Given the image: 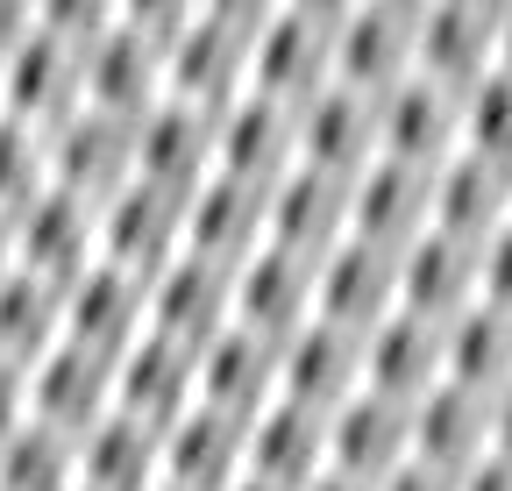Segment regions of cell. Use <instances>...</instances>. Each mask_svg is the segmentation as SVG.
Returning <instances> with one entry per match:
<instances>
[{
  "mask_svg": "<svg viewBox=\"0 0 512 491\" xmlns=\"http://www.w3.org/2000/svg\"><path fill=\"white\" fill-rule=\"evenodd\" d=\"M114 406L164 435L185 406H200V349H185V342H171L157 328L143 342H128L114 356Z\"/></svg>",
  "mask_w": 512,
  "mask_h": 491,
  "instance_id": "obj_16",
  "label": "cell"
},
{
  "mask_svg": "<svg viewBox=\"0 0 512 491\" xmlns=\"http://www.w3.org/2000/svg\"><path fill=\"white\" fill-rule=\"evenodd\" d=\"M299 164V114L271 93L242 86L221 114H214V171L249 178V186H278V178Z\"/></svg>",
  "mask_w": 512,
  "mask_h": 491,
  "instance_id": "obj_5",
  "label": "cell"
},
{
  "mask_svg": "<svg viewBox=\"0 0 512 491\" xmlns=\"http://www.w3.org/2000/svg\"><path fill=\"white\" fill-rule=\"evenodd\" d=\"M463 150L512 164V65H491L463 93Z\"/></svg>",
  "mask_w": 512,
  "mask_h": 491,
  "instance_id": "obj_34",
  "label": "cell"
},
{
  "mask_svg": "<svg viewBox=\"0 0 512 491\" xmlns=\"http://www.w3.org/2000/svg\"><path fill=\"white\" fill-rule=\"evenodd\" d=\"M264 242H271V193L264 186L214 171L185 193V250H200V257L235 271L242 257L264 250Z\"/></svg>",
  "mask_w": 512,
  "mask_h": 491,
  "instance_id": "obj_17",
  "label": "cell"
},
{
  "mask_svg": "<svg viewBox=\"0 0 512 491\" xmlns=\"http://www.w3.org/2000/svg\"><path fill=\"white\" fill-rule=\"evenodd\" d=\"M64 342V285L36 278V271H8L0 278V356L36 363Z\"/></svg>",
  "mask_w": 512,
  "mask_h": 491,
  "instance_id": "obj_32",
  "label": "cell"
},
{
  "mask_svg": "<svg viewBox=\"0 0 512 491\" xmlns=\"http://www.w3.org/2000/svg\"><path fill=\"white\" fill-rule=\"evenodd\" d=\"M185 250V193H164L150 178H128L114 200H100V257L157 278Z\"/></svg>",
  "mask_w": 512,
  "mask_h": 491,
  "instance_id": "obj_7",
  "label": "cell"
},
{
  "mask_svg": "<svg viewBox=\"0 0 512 491\" xmlns=\"http://www.w3.org/2000/svg\"><path fill=\"white\" fill-rule=\"evenodd\" d=\"M328 470V413H313L299 399H271L249 420V477H264L278 491H299Z\"/></svg>",
  "mask_w": 512,
  "mask_h": 491,
  "instance_id": "obj_27",
  "label": "cell"
},
{
  "mask_svg": "<svg viewBox=\"0 0 512 491\" xmlns=\"http://www.w3.org/2000/svg\"><path fill=\"white\" fill-rule=\"evenodd\" d=\"M512 221V164L456 150L434 171V228L463 235V242H491Z\"/></svg>",
  "mask_w": 512,
  "mask_h": 491,
  "instance_id": "obj_29",
  "label": "cell"
},
{
  "mask_svg": "<svg viewBox=\"0 0 512 491\" xmlns=\"http://www.w3.org/2000/svg\"><path fill=\"white\" fill-rule=\"evenodd\" d=\"M491 449H498V456H512V385H505V392H491Z\"/></svg>",
  "mask_w": 512,
  "mask_h": 491,
  "instance_id": "obj_40",
  "label": "cell"
},
{
  "mask_svg": "<svg viewBox=\"0 0 512 491\" xmlns=\"http://www.w3.org/2000/svg\"><path fill=\"white\" fill-rule=\"evenodd\" d=\"M50 186V150H43V129H29V121L0 114V214H22L36 193Z\"/></svg>",
  "mask_w": 512,
  "mask_h": 491,
  "instance_id": "obj_35",
  "label": "cell"
},
{
  "mask_svg": "<svg viewBox=\"0 0 512 491\" xmlns=\"http://www.w3.org/2000/svg\"><path fill=\"white\" fill-rule=\"evenodd\" d=\"M200 399L221 406V413H235V420H256L278 399V342L242 328V321H228L200 349Z\"/></svg>",
  "mask_w": 512,
  "mask_h": 491,
  "instance_id": "obj_25",
  "label": "cell"
},
{
  "mask_svg": "<svg viewBox=\"0 0 512 491\" xmlns=\"http://www.w3.org/2000/svg\"><path fill=\"white\" fill-rule=\"evenodd\" d=\"M434 228V171L377 157L363 178H349V235L384 242V250H406L413 235Z\"/></svg>",
  "mask_w": 512,
  "mask_h": 491,
  "instance_id": "obj_20",
  "label": "cell"
},
{
  "mask_svg": "<svg viewBox=\"0 0 512 491\" xmlns=\"http://www.w3.org/2000/svg\"><path fill=\"white\" fill-rule=\"evenodd\" d=\"M413 456L448 477H463L477 456H491V392L441 378L427 399H413Z\"/></svg>",
  "mask_w": 512,
  "mask_h": 491,
  "instance_id": "obj_28",
  "label": "cell"
},
{
  "mask_svg": "<svg viewBox=\"0 0 512 491\" xmlns=\"http://www.w3.org/2000/svg\"><path fill=\"white\" fill-rule=\"evenodd\" d=\"M22 420H29V363L0 356V435L22 427Z\"/></svg>",
  "mask_w": 512,
  "mask_h": 491,
  "instance_id": "obj_37",
  "label": "cell"
},
{
  "mask_svg": "<svg viewBox=\"0 0 512 491\" xmlns=\"http://www.w3.org/2000/svg\"><path fill=\"white\" fill-rule=\"evenodd\" d=\"M292 114H299V164H313V171L363 178L384 157V143H377V100L356 93V86H342V79H328L313 100H299Z\"/></svg>",
  "mask_w": 512,
  "mask_h": 491,
  "instance_id": "obj_13",
  "label": "cell"
},
{
  "mask_svg": "<svg viewBox=\"0 0 512 491\" xmlns=\"http://www.w3.org/2000/svg\"><path fill=\"white\" fill-rule=\"evenodd\" d=\"M299 491H370V484H356V477H342V470H320V477L299 484Z\"/></svg>",
  "mask_w": 512,
  "mask_h": 491,
  "instance_id": "obj_41",
  "label": "cell"
},
{
  "mask_svg": "<svg viewBox=\"0 0 512 491\" xmlns=\"http://www.w3.org/2000/svg\"><path fill=\"white\" fill-rule=\"evenodd\" d=\"M498 65H512V8H498Z\"/></svg>",
  "mask_w": 512,
  "mask_h": 491,
  "instance_id": "obj_43",
  "label": "cell"
},
{
  "mask_svg": "<svg viewBox=\"0 0 512 491\" xmlns=\"http://www.w3.org/2000/svg\"><path fill=\"white\" fill-rule=\"evenodd\" d=\"M456 491H512V456H498V449L477 456V463L456 477Z\"/></svg>",
  "mask_w": 512,
  "mask_h": 491,
  "instance_id": "obj_39",
  "label": "cell"
},
{
  "mask_svg": "<svg viewBox=\"0 0 512 491\" xmlns=\"http://www.w3.org/2000/svg\"><path fill=\"white\" fill-rule=\"evenodd\" d=\"M64 335L100 349V356H121L128 342H143L150 335V278H136L128 264L93 257L72 285H64Z\"/></svg>",
  "mask_w": 512,
  "mask_h": 491,
  "instance_id": "obj_9",
  "label": "cell"
},
{
  "mask_svg": "<svg viewBox=\"0 0 512 491\" xmlns=\"http://www.w3.org/2000/svg\"><path fill=\"white\" fill-rule=\"evenodd\" d=\"M342 235H349V178H328V171H313V164H292L278 186H271V242L320 264Z\"/></svg>",
  "mask_w": 512,
  "mask_h": 491,
  "instance_id": "obj_24",
  "label": "cell"
},
{
  "mask_svg": "<svg viewBox=\"0 0 512 491\" xmlns=\"http://www.w3.org/2000/svg\"><path fill=\"white\" fill-rule=\"evenodd\" d=\"M441 363H448V385L505 392L512 385V314L491 306V299L463 306V314L441 328Z\"/></svg>",
  "mask_w": 512,
  "mask_h": 491,
  "instance_id": "obj_31",
  "label": "cell"
},
{
  "mask_svg": "<svg viewBox=\"0 0 512 491\" xmlns=\"http://www.w3.org/2000/svg\"><path fill=\"white\" fill-rule=\"evenodd\" d=\"M43 150H50V186L100 207L136 178V121L100 114V107H72L64 121L43 129Z\"/></svg>",
  "mask_w": 512,
  "mask_h": 491,
  "instance_id": "obj_3",
  "label": "cell"
},
{
  "mask_svg": "<svg viewBox=\"0 0 512 491\" xmlns=\"http://www.w3.org/2000/svg\"><path fill=\"white\" fill-rule=\"evenodd\" d=\"M413 50H420V8H342V36H335V79L384 100L399 79H413Z\"/></svg>",
  "mask_w": 512,
  "mask_h": 491,
  "instance_id": "obj_14",
  "label": "cell"
},
{
  "mask_svg": "<svg viewBox=\"0 0 512 491\" xmlns=\"http://www.w3.org/2000/svg\"><path fill=\"white\" fill-rule=\"evenodd\" d=\"M249 470V420L221 413V406H185L164 427V484L178 491H228Z\"/></svg>",
  "mask_w": 512,
  "mask_h": 491,
  "instance_id": "obj_21",
  "label": "cell"
},
{
  "mask_svg": "<svg viewBox=\"0 0 512 491\" xmlns=\"http://www.w3.org/2000/svg\"><path fill=\"white\" fill-rule=\"evenodd\" d=\"M256 29H264V8H185L171 57H164V93L200 100V107H228L249 86V57H256Z\"/></svg>",
  "mask_w": 512,
  "mask_h": 491,
  "instance_id": "obj_1",
  "label": "cell"
},
{
  "mask_svg": "<svg viewBox=\"0 0 512 491\" xmlns=\"http://www.w3.org/2000/svg\"><path fill=\"white\" fill-rule=\"evenodd\" d=\"M491 65H498V8H470V0L420 8V50H413V72H427V79H441V86L470 93Z\"/></svg>",
  "mask_w": 512,
  "mask_h": 491,
  "instance_id": "obj_26",
  "label": "cell"
},
{
  "mask_svg": "<svg viewBox=\"0 0 512 491\" xmlns=\"http://www.w3.org/2000/svg\"><path fill=\"white\" fill-rule=\"evenodd\" d=\"M235 321V271L200 257V250H178L157 278H150V328L185 342V349H207L221 328Z\"/></svg>",
  "mask_w": 512,
  "mask_h": 491,
  "instance_id": "obj_10",
  "label": "cell"
},
{
  "mask_svg": "<svg viewBox=\"0 0 512 491\" xmlns=\"http://www.w3.org/2000/svg\"><path fill=\"white\" fill-rule=\"evenodd\" d=\"M356 392H363V335H349V328L313 314L299 335L278 342V399H299L313 413H335Z\"/></svg>",
  "mask_w": 512,
  "mask_h": 491,
  "instance_id": "obj_19",
  "label": "cell"
},
{
  "mask_svg": "<svg viewBox=\"0 0 512 491\" xmlns=\"http://www.w3.org/2000/svg\"><path fill=\"white\" fill-rule=\"evenodd\" d=\"M164 477V435L136 413H107L79 435V491H150Z\"/></svg>",
  "mask_w": 512,
  "mask_h": 491,
  "instance_id": "obj_30",
  "label": "cell"
},
{
  "mask_svg": "<svg viewBox=\"0 0 512 491\" xmlns=\"http://www.w3.org/2000/svg\"><path fill=\"white\" fill-rule=\"evenodd\" d=\"M235 321L256 328V335H299L313 321V257L299 250H278V242H264L256 257L235 264Z\"/></svg>",
  "mask_w": 512,
  "mask_h": 491,
  "instance_id": "obj_23",
  "label": "cell"
},
{
  "mask_svg": "<svg viewBox=\"0 0 512 491\" xmlns=\"http://www.w3.org/2000/svg\"><path fill=\"white\" fill-rule=\"evenodd\" d=\"M0 491H79V442L29 413L0 435Z\"/></svg>",
  "mask_w": 512,
  "mask_h": 491,
  "instance_id": "obj_33",
  "label": "cell"
},
{
  "mask_svg": "<svg viewBox=\"0 0 512 491\" xmlns=\"http://www.w3.org/2000/svg\"><path fill=\"white\" fill-rule=\"evenodd\" d=\"M399 306V250L363 235H342L328 257L313 264V314L335 321L349 335H370L384 314Z\"/></svg>",
  "mask_w": 512,
  "mask_h": 491,
  "instance_id": "obj_4",
  "label": "cell"
},
{
  "mask_svg": "<svg viewBox=\"0 0 512 491\" xmlns=\"http://www.w3.org/2000/svg\"><path fill=\"white\" fill-rule=\"evenodd\" d=\"M406 456H413V406L384 399V392H356L328 413V470L377 491Z\"/></svg>",
  "mask_w": 512,
  "mask_h": 491,
  "instance_id": "obj_18",
  "label": "cell"
},
{
  "mask_svg": "<svg viewBox=\"0 0 512 491\" xmlns=\"http://www.w3.org/2000/svg\"><path fill=\"white\" fill-rule=\"evenodd\" d=\"M93 257H100V207H86L79 193L43 186L15 214V264L22 271H36L50 285H72Z\"/></svg>",
  "mask_w": 512,
  "mask_h": 491,
  "instance_id": "obj_15",
  "label": "cell"
},
{
  "mask_svg": "<svg viewBox=\"0 0 512 491\" xmlns=\"http://www.w3.org/2000/svg\"><path fill=\"white\" fill-rule=\"evenodd\" d=\"M150 491H178V484H164V477H157V484H150Z\"/></svg>",
  "mask_w": 512,
  "mask_h": 491,
  "instance_id": "obj_45",
  "label": "cell"
},
{
  "mask_svg": "<svg viewBox=\"0 0 512 491\" xmlns=\"http://www.w3.org/2000/svg\"><path fill=\"white\" fill-rule=\"evenodd\" d=\"M377 491H456V477L448 470H434V463H420V456H406L392 477H384Z\"/></svg>",
  "mask_w": 512,
  "mask_h": 491,
  "instance_id": "obj_38",
  "label": "cell"
},
{
  "mask_svg": "<svg viewBox=\"0 0 512 491\" xmlns=\"http://www.w3.org/2000/svg\"><path fill=\"white\" fill-rule=\"evenodd\" d=\"M214 114L221 107L178 100V93L143 107L136 114V178H150L164 193H192L200 178H214Z\"/></svg>",
  "mask_w": 512,
  "mask_h": 491,
  "instance_id": "obj_11",
  "label": "cell"
},
{
  "mask_svg": "<svg viewBox=\"0 0 512 491\" xmlns=\"http://www.w3.org/2000/svg\"><path fill=\"white\" fill-rule=\"evenodd\" d=\"M29 413L79 442L86 427H100L114 413V356H100V349L64 335L50 356L29 363Z\"/></svg>",
  "mask_w": 512,
  "mask_h": 491,
  "instance_id": "obj_12",
  "label": "cell"
},
{
  "mask_svg": "<svg viewBox=\"0 0 512 491\" xmlns=\"http://www.w3.org/2000/svg\"><path fill=\"white\" fill-rule=\"evenodd\" d=\"M228 491H278V484H264V477H249V470H242V477H235Z\"/></svg>",
  "mask_w": 512,
  "mask_h": 491,
  "instance_id": "obj_44",
  "label": "cell"
},
{
  "mask_svg": "<svg viewBox=\"0 0 512 491\" xmlns=\"http://www.w3.org/2000/svg\"><path fill=\"white\" fill-rule=\"evenodd\" d=\"M377 143H384V157H399V164L441 171L448 157L463 150V93L427 79V72L399 79L392 93L377 100Z\"/></svg>",
  "mask_w": 512,
  "mask_h": 491,
  "instance_id": "obj_6",
  "label": "cell"
},
{
  "mask_svg": "<svg viewBox=\"0 0 512 491\" xmlns=\"http://www.w3.org/2000/svg\"><path fill=\"white\" fill-rule=\"evenodd\" d=\"M484 299L512 314V221L484 242Z\"/></svg>",
  "mask_w": 512,
  "mask_h": 491,
  "instance_id": "obj_36",
  "label": "cell"
},
{
  "mask_svg": "<svg viewBox=\"0 0 512 491\" xmlns=\"http://www.w3.org/2000/svg\"><path fill=\"white\" fill-rule=\"evenodd\" d=\"M8 271H15V221L0 214V278H8Z\"/></svg>",
  "mask_w": 512,
  "mask_h": 491,
  "instance_id": "obj_42",
  "label": "cell"
},
{
  "mask_svg": "<svg viewBox=\"0 0 512 491\" xmlns=\"http://www.w3.org/2000/svg\"><path fill=\"white\" fill-rule=\"evenodd\" d=\"M335 36H342V8H264L256 57H249V86L285 100V107L313 100L335 79Z\"/></svg>",
  "mask_w": 512,
  "mask_h": 491,
  "instance_id": "obj_2",
  "label": "cell"
},
{
  "mask_svg": "<svg viewBox=\"0 0 512 491\" xmlns=\"http://www.w3.org/2000/svg\"><path fill=\"white\" fill-rule=\"evenodd\" d=\"M484 299V242H463L448 228H427L399 250V306L420 321H456Z\"/></svg>",
  "mask_w": 512,
  "mask_h": 491,
  "instance_id": "obj_8",
  "label": "cell"
},
{
  "mask_svg": "<svg viewBox=\"0 0 512 491\" xmlns=\"http://www.w3.org/2000/svg\"><path fill=\"white\" fill-rule=\"evenodd\" d=\"M448 378L441 363V321H420L406 306H392L370 335H363V392H384V399H427L434 385Z\"/></svg>",
  "mask_w": 512,
  "mask_h": 491,
  "instance_id": "obj_22",
  "label": "cell"
}]
</instances>
